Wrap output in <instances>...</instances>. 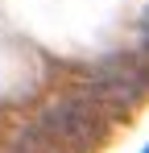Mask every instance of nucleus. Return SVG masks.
Returning <instances> with one entry per match:
<instances>
[{
  "label": "nucleus",
  "instance_id": "nucleus-4",
  "mask_svg": "<svg viewBox=\"0 0 149 153\" xmlns=\"http://www.w3.org/2000/svg\"><path fill=\"white\" fill-rule=\"evenodd\" d=\"M145 153H149V149H145Z\"/></svg>",
  "mask_w": 149,
  "mask_h": 153
},
{
  "label": "nucleus",
  "instance_id": "nucleus-1",
  "mask_svg": "<svg viewBox=\"0 0 149 153\" xmlns=\"http://www.w3.org/2000/svg\"><path fill=\"white\" fill-rule=\"evenodd\" d=\"M37 132L46 141H62L71 149H87L104 137V120L99 112L91 108V95L87 100H58V103H46L42 116H37Z\"/></svg>",
  "mask_w": 149,
  "mask_h": 153
},
{
  "label": "nucleus",
  "instance_id": "nucleus-3",
  "mask_svg": "<svg viewBox=\"0 0 149 153\" xmlns=\"http://www.w3.org/2000/svg\"><path fill=\"white\" fill-rule=\"evenodd\" d=\"M141 50H149V8H145V17H141Z\"/></svg>",
  "mask_w": 149,
  "mask_h": 153
},
{
  "label": "nucleus",
  "instance_id": "nucleus-2",
  "mask_svg": "<svg viewBox=\"0 0 149 153\" xmlns=\"http://www.w3.org/2000/svg\"><path fill=\"white\" fill-rule=\"evenodd\" d=\"M87 95L104 100V103H116V108H133L137 100L149 95V66L141 58H112V62L91 71Z\"/></svg>",
  "mask_w": 149,
  "mask_h": 153
}]
</instances>
